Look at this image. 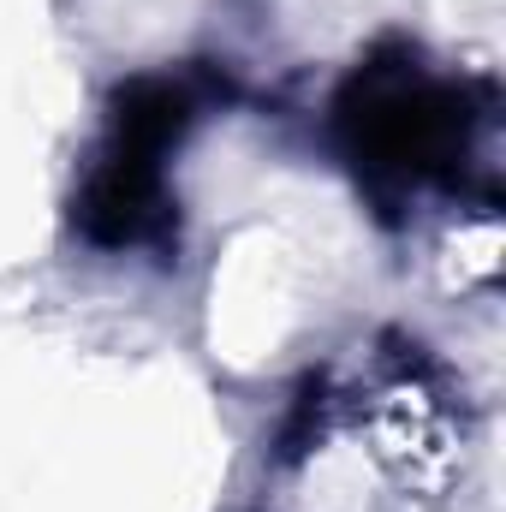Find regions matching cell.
Returning <instances> with one entry per match:
<instances>
[{
  "mask_svg": "<svg viewBox=\"0 0 506 512\" xmlns=\"http://www.w3.org/2000/svg\"><path fill=\"white\" fill-rule=\"evenodd\" d=\"M352 96H364V108L346 102V120L358 126V161L393 167L423 179L429 167H441L453 155V143H465L459 114H453V90L417 78V72H370V84L358 78Z\"/></svg>",
  "mask_w": 506,
  "mask_h": 512,
  "instance_id": "obj_1",
  "label": "cell"
}]
</instances>
